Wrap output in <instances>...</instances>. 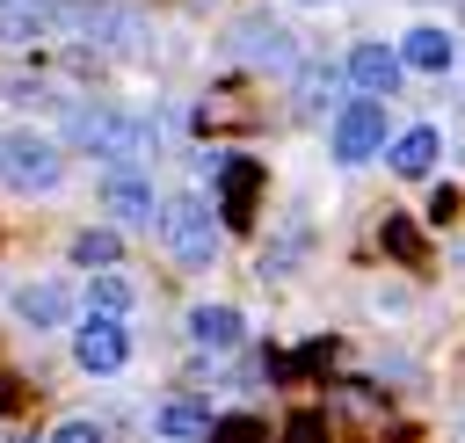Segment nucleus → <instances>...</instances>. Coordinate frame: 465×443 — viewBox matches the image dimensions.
Returning a JSON list of instances; mask_svg holds the SVG:
<instances>
[{
	"label": "nucleus",
	"instance_id": "1",
	"mask_svg": "<svg viewBox=\"0 0 465 443\" xmlns=\"http://www.w3.org/2000/svg\"><path fill=\"white\" fill-rule=\"evenodd\" d=\"M65 131H73V145L102 153L109 167H145L153 145H160V131H153L145 116H131V109H73Z\"/></svg>",
	"mask_w": 465,
	"mask_h": 443
},
{
	"label": "nucleus",
	"instance_id": "2",
	"mask_svg": "<svg viewBox=\"0 0 465 443\" xmlns=\"http://www.w3.org/2000/svg\"><path fill=\"white\" fill-rule=\"evenodd\" d=\"M153 218H160V240H167V254L182 269H211L218 261V225H211L203 196H167Z\"/></svg>",
	"mask_w": 465,
	"mask_h": 443
},
{
	"label": "nucleus",
	"instance_id": "3",
	"mask_svg": "<svg viewBox=\"0 0 465 443\" xmlns=\"http://www.w3.org/2000/svg\"><path fill=\"white\" fill-rule=\"evenodd\" d=\"M0 182L22 189V196H51L65 182V160L44 131H15V138H0Z\"/></svg>",
	"mask_w": 465,
	"mask_h": 443
},
{
	"label": "nucleus",
	"instance_id": "4",
	"mask_svg": "<svg viewBox=\"0 0 465 443\" xmlns=\"http://www.w3.org/2000/svg\"><path fill=\"white\" fill-rule=\"evenodd\" d=\"M225 44H232V58L254 65V73H291V65H298V36H291L283 22H269V15H240Z\"/></svg>",
	"mask_w": 465,
	"mask_h": 443
},
{
	"label": "nucleus",
	"instance_id": "5",
	"mask_svg": "<svg viewBox=\"0 0 465 443\" xmlns=\"http://www.w3.org/2000/svg\"><path fill=\"white\" fill-rule=\"evenodd\" d=\"M371 153H385V102H378V94H363V102H349V109L334 116V160L356 167V160H371Z\"/></svg>",
	"mask_w": 465,
	"mask_h": 443
},
{
	"label": "nucleus",
	"instance_id": "6",
	"mask_svg": "<svg viewBox=\"0 0 465 443\" xmlns=\"http://www.w3.org/2000/svg\"><path fill=\"white\" fill-rule=\"evenodd\" d=\"M73 363L94 370V378L124 370V363H131V334H124V320H116V312H87V327L73 334Z\"/></svg>",
	"mask_w": 465,
	"mask_h": 443
},
{
	"label": "nucleus",
	"instance_id": "7",
	"mask_svg": "<svg viewBox=\"0 0 465 443\" xmlns=\"http://www.w3.org/2000/svg\"><path fill=\"white\" fill-rule=\"evenodd\" d=\"M102 211L116 218V225H153V174L145 167H109L102 174Z\"/></svg>",
	"mask_w": 465,
	"mask_h": 443
},
{
	"label": "nucleus",
	"instance_id": "8",
	"mask_svg": "<svg viewBox=\"0 0 465 443\" xmlns=\"http://www.w3.org/2000/svg\"><path fill=\"white\" fill-rule=\"evenodd\" d=\"M400 73H407V65H400V51H385V44H356V51H349V80H356L363 94H378V102L400 94Z\"/></svg>",
	"mask_w": 465,
	"mask_h": 443
},
{
	"label": "nucleus",
	"instance_id": "9",
	"mask_svg": "<svg viewBox=\"0 0 465 443\" xmlns=\"http://www.w3.org/2000/svg\"><path fill=\"white\" fill-rule=\"evenodd\" d=\"M218 167V211H225V225H247L254 218V182H262V167L254 160H211Z\"/></svg>",
	"mask_w": 465,
	"mask_h": 443
},
{
	"label": "nucleus",
	"instance_id": "10",
	"mask_svg": "<svg viewBox=\"0 0 465 443\" xmlns=\"http://www.w3.org/2000/svg\"><path fill=\"white\" fill-rule=\"evenodd\" d=\"M450 58H458V36L436 29V22H414L407 44H400V65H414V73H450Z\"/></svg>",
	"mask_w": 465,
	"mask_h": 443
},
{
	"label": "nucleus",
	"instance_id": "11",
	"mask_svg": "<svg viewBox=\"0 0 465 443\" xmlns=\"http://www.w3.org/2000/svg\"><path fill=\"white\" fill-rule=\"evenodd\" d=\"M240 334H247V320H240L232 305H196V312H189V341H196V349H211V356L240 349Z\"/></svg>",
	"mask_w": 465,
	"mask_h": 443
},
{
	"label": "nucleus",
	"instance_id": "12",
	"mask_svg": "<svg viewBox=\"0 0 465 443\" xmlns=\"http://www.w3.org/2000/svg\"><path fill=\"white\" fill-rule=\"evenodd\" d=\"M436 153H443V138H436L429 123H414V131H400V138H392L385 167H392V174H407V182H421V174L436 167Z\"/></svg>",
	"mask_w": 465,
	"mask_h": 443
},
{
	"label": "nucleus",
	"instance_id": "13",
	"mask_svg": "<svg viewBox=\"0 0 465 443\" xmlns=\"http://www.w3.org/2000/svg\"><path fill=\"white\" fill-rule=\"evenodd\" d=\"M153 436H160V443H203V436H211V407H203V399H167V407L153 414Z\"/></svg>",
	"mask_w": 465,
	"mask_h": 443
},
{
	"label": "nucleus",
	"instance_id": "14",
	"mask_svg": "<svg viewBox=\"0 0 465 443\" xmlns=\"http://www.w3.org/2000/svg\"><path fill=\"white\" fill-rule=\"evenodd\" d=\"M15 312H22L29 327H58V320L73 312V290H65V283H22V290H15Z\"/></svg>",
	"mask_w": 465,
	"mask_h": 443
},
{
	"label": "nucleus",
	"instance_id": "15",
	"mask_svg": "<svg viewBox=\"0 0 465 443\" xmlns=\"http://www.w3.org/2000/svg\"><path fill=\"white\" fill-rule=\"evenodd\" d=\"M51 22V0H0V36H36Z\"/></svg>",
	"mask_w": 465,
	"mask_h": 443
},
{
	"label": "nucleus",
	"instance_id": "16",
	"mask_svg": "<svg viewBox=\"0 0 465 443\" xmlns=\"http://www.w3.org/2000/svg\"><path fill=\"white\" fill-rule=\"evenodd\" d=\"M116 254H124L116 232H80V240H73V261H80V269H116Z\"/></svg>",
	"mask_w": 465,
	"mask_h": 443
},
{
	"label": "nucleus",
	"instance_id": "17",
	"mask_svg": "<svg viewBox=\"0 0 465 443\" xmlns=\"http://www.w3.org/2000/svg\"><path fill=\"white\" fill-rule=\"evenodd\" d=\"M87 298H94V312H116V320H124V312H131V283H124V276H116V269H102V276H94V283H87Z\"/></svg>",
	"mask_w": 465,
	"mask_h": 443
},
{
	"label": "nucleus",
	"instance_id": "18",
	"mask_svg": "<svg viewBox=\"0 0 465 443\" xmlns=\"http://www.w3.org/2000/svg\"><path fill=\"white\" fill-rule=\"evenodd\" d=\"M51 443H109V436H102V421H58Z\"/></svg>",
	"mask_w": 465,
	"mask_h": 443
},
{
	"label": "nucleus",
	"instance_id": "19",
	"mask_svg": "<svg viewBox=\"0 0 465 443\" xmlns=\"http://www.w3.org/2000/svg\"><path fill=\"white\" fill-rule=\"evenodd\" d=\"M291 443H320V414H298L291 421Z\"/></svg>",
	"mask_w": 465,
	"mask_h": 443
},
{
	"label": "nucleus",
	"instance_id": "20",
	"mask_svg": "<svg viewBox=\"0 0 465 443\" xmlns=\"http://www.w3.org/2000/svg\"><path fill=\"white\" fill-rule=\"evenodd\" d=\"M305 7H327V0H305Z\"/></svg>",
	"mask_w": 465,
	"mask_h": 443
}]
</instances>
